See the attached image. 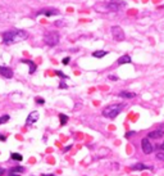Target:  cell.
<instances>
[{"mask_svg": "<svg viewBox=\"0 0 164 176\" xmlns=\"http://www.w3.org/2000/svg\"><path fill=\"white\" fill-rule=\"evenodd\" d=\"M27 37H28V34L24 30H12V31H7L3 34V43L5 45H12V44H17L19 41H23Z\"/></svg>", "mask_w": 164, "mask_h": 176, "instance_id": "6da1fadb", "label": "cell"}, {"mask_svg": "<svg viewBox=\"0 0 164 176\" xmlns=\"http://www.w3.org/2000/svg\"><path fill=\"white\" fill-rule=\"evenodd\" d=\"M123 107H124V104L123 103L106 106L104 109H102V116L106 117V118H115V117L120 113V111L123 109Z\"/></svg>", "mask_w": 164, "mask_h": 176, "instance_id": "7a4b0ae2", "label": "cell"}, {"mask_svg": "<svg viewBox=\"0 0 164 176\" xmlns=\"http://www.w3.org/2000/svg\"><path fill=\"white\" fill-rule=\"evenodd\" d=\"M59 40H60V35L55 31L46 32L45 36H44V43L49 46H55L56 44H59Z\"/></svg>", "mask_w": 164, "mask_h": 176, "instance_id": "3957f363", "label": "cell"}, {"mask_svg": "<svg viewBox=\"0 0 164 176\" xmlns=\"http://www.w3.org/2000/svg\"><path fill=\"white\" fill-rule=\"evenodd\" d=\"M110 31H112V36L115 41H123V40H124L126 35H124V31H123L122 27L113 26L112 29H110Z\"/></svg>", "mask_w": 164, "mask_h": 176, "instance_id": "277c9868", "label": "cell"}, {"mask_svg": "<svg viewBox=\"0 0 164 176\" xmlns=\"http://www.w3.org/2000/svg\"><path fill=\"white\" fill-rule=\"evenodd\" d=\"M141 149H142V152L145 153V154H150V153H153L154 147H153V144L150 143V140H149L147 137H144V139L141 140Z\"/></svg>", "mask_w": 164, "mask_h": 176, "instance_id": "5b68a950", "label": "cell"}, {"mask_svg": "<svg viewBox=\"0 0 164 176\" xmlns=\"http://www.w3.org/2000/svg\"><path fill=\"white\" fill-rule=\"evenodd\" d=\"M59 13H60V12L56 8H45V9H41L37 13V16L42 14V16H45V17H51V16H58Z\"/></svg>", "mask_w": 164, "mask_h": 176, "instance_id": "8992f818", "label": "cell"}, {"mask_svg": "<svg viewBox=\"0 0 164 176\" xmlns=\"http://www.w3.org/2000/svg\"><path fill=\"white\" fill-rule=\"evenodd\" d=\"M38 116H40V114H38V112H37V111L31 112V113L28 114L27 120H26V125H27V126H30V125L35 124V122L38 120Z\"/></svg>", "mask_w": 164, "mask_h": 176, "instance_id": "52a82bcc", "label": "cell"}, {"mask_svg": "<svg viewBox=\"0 0 164 176\" xmlns=\"http://www.w3.org/2000/svg\"><path fill=\"white\" fill-rule=\"evenodd\" d=\"M0 75L5 78H12L13 77V71L9 67H4V66H0Z\"/></svg>", "mask_w": 164, "mask_h": 176, "instance_id": "ba28073f", "label": "cell"}, {"mask_svg": "<svg viewBox=\"0 0 164 176\" xmlns=\"http://www.w3.org/2000/svg\"><path fill=\"white\" fill-rule=\"evenodd\" d=\"M164 136V131L163 130H154V131L149 132L147 134V139H159V137Z\"/></svg>", "mask_w": 164, "mask_h": 176, "instance_id": "9c48e42d", "label": "cell"}, {"mask_svg": "<svg viewBox=\"0 0 164 176\" xmlns=\"http://www.w3.org/2000/svg\"><path fill=\"white\" fill-rule=\"evenodd\" d=\"M133 171H142V170H151V167L150 166H146V165H144V163H136V165H133L132 167Z\"/></svg>", "mask_w": 164, "mask_h": 176, "instance_id": "30bf717a", "label": "cell"}, {"mask_svg": "<svg viewBox=\"0 0 164 176\" xmlns=\"http://www.w3.org/2000/svg\"><path fill=\"white\" fill-rule=\"evenodd\" d=\"M117 63H118V64H128V63H131V57L128 54L122 55V57L118 58Z\"/></svg>", "mask_w": 164, "mask_h": 176, "instance_id": "8fae6325", "label": "cell"}, {"mask_svg": "<svg viewBox=\"0 0 164 176\" xmlns=\"http://www.w3.org/2000/svg\"><path fill=\"white\" fill-rule=\"evenodd\" d=\"M118 96L124 98V99H132L136 96V93H132V91H120V93L118 94Z\"/></svg>", "mask_w": 164, "mask_h": 176, "instance_id": "7c38bea8", "label": "cell"}, {"mask_svg": "<svg viewBox=\"0 0 164 176\" xmlns=\"http://www.w3.org/2000/svg\"><path fill=\"white\" fill-rule=\"evenodd\" d=\"M22 172H24V168L22 166H15V167L10 168V173H15V175H20Z\"/></svg>", "mask_w": 164, "mask_h": 176, "instance_id": "4fadbf2b", "label": "cell"}, {"mask_svg": "<svg viewBox=\"0 0 164 176\" xmlns=\"http://www.w3.org/2000/svg\"><path fill=\"white\" fill-rule=\"evenodd\" d=\"M22 62L23 63H27L28 66H30V75L31 73H33L36 71V64L32 62V60H27V59H22Z\"/></svg>", "mask_w": 164, "mask_h": 176, "instance_id": "5bb4252c", "label": "cell"}, {"mask_svg": "<svg viewBox=\"0 0 164 176\" xmlns=\"http://www.w3.org/2000/svg\"><path fill=\"white\" fill-rule=\"evenodd\" d=\"M106 54H108V52H105V50H96V52L92 53V57L94 58H104Z\"/></svg>", "mask_w": 164, "mask_h": 176, "instance_id": "9a60e30c", "label": "cell"}, {"mask_svg": "<svg viewBox=\"0 0 164 176\" xmlns=\"http://www.w3.org/2000/svg\"><path fill=\"white\" fill-rule=\"evenodd\" d=\"M68 116H67V114H63V113H60L59 114V121H60V125L62 126H63V125H65L67 122H68Z\"/></svg>", "mask_w": 164, "mask_h": 176, "instance_id": "2e32d148", "label": "cell"}, {"mask_svg": "<svg viewBox=\"0 0 164 176\" xmlns=\"http://www.w3.org/2000/svg\"><path fill=\"white\" fill-rule=\"evenodd\" d=\"M10 158H12L13 161H18V162H20V161L23 159L22 154H19V153H12V154H10Z\"/></svg>", "mask_w": 164, "mask_h": 176, "instance_id": "e0dca14e", "label": "cell"}, {"mask_svg": "<svg viewBox=\"0 0 164 176\" xmlns=\"http://www.w3.org/2000/svg\"><path fill=\"white\" fill-rule=\"evenodd\" d=\"M9 118H10V117L8 116V114H4V116H1V117H0V125H3V124H5V122H8V121H9Z\"/></svg>", "mask_w": 164, "mask_h": 176, "instance_id": "ac0fdd59", "label": "cell"}, {"mask_svg": "<svg viewBox=\"0 0 164 176\" xmlns=\"http://www.w3.org/2000/svg\"><path fill=\"white\" fill-rule=\"evenodd\" d=\"M35 102L37 104H41V106H42V104H45V99H44V98H38V96L35 99Z\"/></svg>", "mask_w": 164, "mask_h": 176, "instance_id": "d6986e66", "label": "cell"}, {"mask_svg": "<svg viewBox=\"0 0 164 176\" xmlns=\"http://www.w3.org/2000/svg\"><path fill=\"white\" fill-rule=\"evenodd\" d=\"M55 73H56V76H59V77H62V78H68V76H65L63 72H60V71H55Z\"/></svg>", "mask_w": 164, "mask_h": 176, "instance_id": "ffe728a7", "label": "cell"}, {"mask_svg": "<svg viewBox=\"0 0 164 176\" xmlns=\"http://www.w3.org/2000/svg\"><path fill=\"white\" fill-rule=\"evenodd\" d=\"M156 158L159 161H163L164 162V153H156Z\"/></svg>", "mask_w": 164, "mask_h": 176, "instance_id": "44dd1931", "label": "cell"}, {"mask_svg": "<svg viewBox=\"0 0 164 176\" xmlns=\"http://www.w3.org/2000/svg\"><path fill=\"white\" fill-rule=\"evenodd\" d=\"M69 62H71V58H69V57L63 58V60H62V63H63V64H68Z\"/></svg>", "mask_w": 164, "mask_h": 176, "instance_id": "7402d4cb", "label": "cell"}, {"mask_svg": "<svg viewBox=\"0 0 164 176\" xmlns=\"http://www.w3.org/2000/svg\"><path fill=\"white\" fill-rule=\"evenodd\" d=\"M68 88V85H67L65 82H60L59 84V89H67Z\"/></svg>", "mask_w": 164, "mask_h": 176, "instance_id": "603a6c76", "label": "cell"}, {"mask_svg": "<svg viewBox=\"0 0 164 176\" xmlns=\"http://www.w3.org/2000/svg\"><path fill=\"white\" fill-rule=\"evenodd\" d=\"M108 78H109V80H112V81H118L117 76H113V75H109V76H108Z\"/></svg>", "mask_w": 164, "mask_h": 176, "instance_id": "cb8c5ba5", "label": "cell"}, {"mask_svg": "<svg viewBox=\"0 0 164 176\" xmlns=\"http://www.w3.org/2000/svg\"><path fill=\"white\" fill-rule=\"evenodd\" d=\"M0 140H1V141H5V140H7V136H5V135H0Z\"/></svg>", "mask_w": 164, "mask_h": 176, "instance_id": "d4e9b609", "label": "cell"}, {"mask_svg": "<svg viewBox=\"0 0 164 176\" xmlns=\"http://www.w3.org/2000/svg\"><path fill=\"white\" fill-rule=\"evenodd\" d=\"M55 25H56V26H63V22H62V21H56Z\"/></svg>", "mask_w": 164, "mask_h": 176, "instance_id": "484cf974", "label": "cell"}, {"mask_svg": "<svg viewBox=\"0 0 164 176\" xmlns=\"http://www.w3.org/2000/svg\"><path fill=\"white\" fill-rule=\"evenodd\" d=\"M132 134H133V131H128L127 134H126V137H130V136H131V135H132Z\"/></svg>", "mask_w": 164, "mask_h": 176, "instance_id": "4316f807", "label": "cell"}, {"mask_svg": "<svg viewBox=\"0 0 164 176\" xmlns=\"http://www.w3.org/2000/svg\"><path fill=\"white\" fill-rule=\"evenodd\" d=\"M4 172H5V170H4V168H1V167H0V176H3V175H4Z\"/></svg>", "mask_w": 164, "mask_h": 176, "instance_id": "83f0119b", "label": "cell"}, {"mask_svg": "<svg viewBox=\"0 0 164 176\" xmlns=\"http://www.w3.org/2000/svg\"><path fill=\"white\" fill-rule=\"evenodd\" d=\"M159 148H160V149H161V150H164V141H163V143H161V144H160V147H159Z\"/></svg>", "mask_w": 164, "mask_h": 176, "instance_id": "f1b7e54d", "label": "cell"}, {"mask_svg": "<svg viewBox=\"0 0 164 176\" xmlns=\"http://www.w3.org/2000/svg\"><path fill=\"white\" fill-rule=\"evenodd\" d=\"M69 149H71V145H68V147L64 148V150H65V152H67V150H69Z\"/></svg>", "mask_w": 164, "mask_h": 176, "instance_id": "f546056e", "label": "cell"}, {"mask_svg": "<svg viewBox=\"0 0 164 176\" xmlns=\"http://www.w3.org/2000/svg\"><path fill=\"white\" fill-rule=\"evenodd\" d=\"M41 176H55V175H53V173H49V175H46V173H44V175H41Z\"/></svg>", "mask_w": 164, "mask_h": 176, "instance_id": "4dcf8cb0", "label": "cell"}, {"mask_svg": "<svg viewBox=\"0 0 164 176\" xmlns=\"http://www.w3.org/2000/svg\"><path fill=\"white\" fill-rule=\"evenodd\" d=\"M8 176H19V175H15V173H10V175H8Z\"/></svg>", "mask_w": 164, "mask_h": 176, "instance_id": "1f68e13d", "label": "cell"}, {"mask_svg": "<svg viewBox=\"0 0 164 176\" xmlns=\"http://www.w3.org/2000/svg\"><path fill=\"white\" fill-rule=\"evenodd\" d=\"M112 1H120V0H112Z\"/></svg>", "mask_w": 164, "mask_h": 176, "instance_id": "d6a6232c", "label": "cell"}]
</instances>
